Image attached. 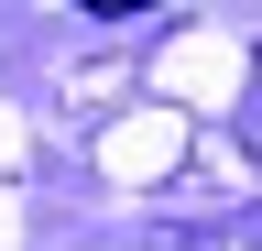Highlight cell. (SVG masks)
Wrapping results in <instances>:
<instances>
[{
    "instance_id": "obj_1",
    "label": "cell",
    "mask_w": 262,
    "mask_h": 251,
    "mask_svg": "<svg viewBox=\"0 0 262 251\" xmlns=\"http://www.w3.org/2000/svg\"><path fill=\"white\" fill-rule=\"evenodd\" d=\"M88 11H142V0H88Z\"/></svg>"
}]
</instances>
